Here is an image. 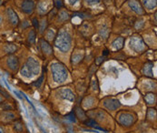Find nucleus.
I'll return each instance as SVG.
<instances>
[{
    "mask_svg": "<svg viewBox=\"0 0 157 133\" xmlns=\"http://www.w3.org/2000/svg\"><path fill=\"white\" fill-rule=\"evenodd\" d=\"M144 4L148 9H153L156 6V0H144Z\"/></svg>",
    "mask_w": 157,
    "mask_h": 133,
    "instance_id": "obj_16",
    "label": "nucleus"
},
{
    "mask_svg": "<svg viewBox=\"0 0 157 133\" xmlns=\"http://www.w3.org/2000/svg\"><path fill=\"white\" fill-rule=\"evenodd\" d=\"M35 39H36V34L34 31H31L30 34H29V38H28V41L30 43H34L35 42Z\"/></svg>",
    "mask_w": 157,
    "mask_h": 133,
    "instance_id": "obj_22",
    "label": "nucleus"
},
{
    "mask_svg": "<svg viewBox=\"0 0 157 133\" xmlns=\"http://www.w3.org/2000/svg\"><path fill=\"white\" fill-rule=\"evenodd\" d=\"M41 48L44 51V53H45L46 55H50L53 52L51 46L48 44L45 40H44V39H41Z\"/></svg>",
    "mask_w": 157,
    "mask_h": 133,
    "instance_id": "obj_12",
    "label": "nucleus"
},
{
    "mask_svg": "<svg viewBox=\"0 0 157 133\" xmlns=\"http://www.w3.org/2000/svg\"><path fill=\"white\" fill-rule=\"evenodd\" d=\"M7 66L13 71H17L19 66V60L16 56H10L7 59Z\"/></svg>",
    "mask_w": 157,
    "mask_h": 133,
    "instance_id": "obj_8",
    "label": "nucleus"
},
{
    "mask_svg": "<svg viewBox=\"0 0 157 133\" xmlns=\"http://www.w3.org/2000/svg\"><path fill=\"white\" fill-rule=\"evenodd\" d=\"M2 100H3V99H2V97L0 96V102H2Z\"/></svg>",
    "mask_w": 157,
    "mask_h": 133,
    "instance_id": "obj_32",
    "label": "nucleus"
},
{
    "mask_svg": "<svg viewBox=\"0 0 157 133\" xmlns=\"http://www.w3.org/2000/svg\"><path fill=\"white\" fill-rule=\"evenodd\" d=\"M153 64H151V63H148V64H146L145 66H144V73L145 74V75H147V76H153V72H152V67H153Z\"/></svg>",
    "mask_w": 157,
    "mask_h": 133,
    "instance_id": "obj_18",
    "label": "nucleus"
},
{
    "mask_svg": "<svg viewBox=\"0 0 157 133\" xmlns=\"http://www.w3.org/2000/svg\"><path fill=\"white\" fill-rule=\"evenodd\" d=\"M51 70L53 74V79L56 82H64L67 80L68 77V73L67 68L64 65L60 63H55L51 66Z\"/></svg>",
    "mask_w": 157,
    "mask_h": 133,
    "instance_id": "obj_3",
    "label": "nucleus"
},
{
    "mask_svg": "<svg viewBox=\"0 0 157 133\" xmlns=\"http://www.w3.org/2000/svg\"><path fill=\"white\" fill-rule=\"evenodd\" d=\"M43 80H44V76H42L38 80H36V82H35V83H34V85H35L36 87L39 88V87L41 86V84L43 83Z\"/></svg>",
    "mask_w": 157,
    "mask_h": 133,
    "instance_id": "obj_23",
    "label": "nucleus"
},
{
    "mask_svg": "<svg viewBox=\"0 0 157 133\" xmlns=\"http://www.w3.org/2000/svg\"><path fill=\"white\" fill-rule=\"evenodd\" d=\"M3 119L6 121H10V120H13L16 119V115L11 111H6L3 113Z\"/></svg>",
    "mask_w": 157,
    "mask_h": 133,
    "instance_id": "obj_13",
    "label": "nucleus"
},
{
    "mask_svg": "<svg viewBox=\"0 0 157 133\" xmlns=\"http://www.w3.org/2000/svg\"><path fill=\"white\" fill-rule=\"evenodd\" d=\"M6 14H7V18H8L9 22L11 23L13 26H17L19 23V19H18L17 15L11 8L6 9Z\"/></svg>",
    "mask_w": 157,
    "mask_h": 133,
    "instance_id": "obj_9",
    "label": "nucleus"
},
{
    "mask_svg": "<svg viewBox=\"0 0 157 133\" xmlns=\"http://www.w3.org/2000/svg\"><path fill=\"white\" fill-rule=\"evenodd\" d=\"M67 119H70L71 121L75 122V114L74 112H71L68 116H67Z\"/></svg>",
    "mask_w": 157,
    "mask_h": 133,
    "instance_id": "obj_24",
    "label": "nucleus"
},
{
    "mask_svg": "<svg viewBox=\"0 0 157 133\" xmlns=\"http://www.w3.org/2000/svg\"><path fill=\"white\" fill-rule=\"evenodd\" d=\"M33 24H34V26H35V27H36V28H37V27H38V21H37V19H36V18H34V19H33Z\"/></svg>",
    "mask_w": 157,
    "mask_h": 133,
    "instance_id": "obj_27",
    "label": "nucleus"
},
{
    "mask_svg": "<svg viewBox=\"0 0 157 133\" xmlns=\"http://www.w3.org/2000/svg\"><path fill=\"white\" fill-rule=\"evenodd\" d=\"M0 133H5V130L2 127H0Z\"/></svg>",
    "mask_w": 157,
    "mask_h": 133,
    "instance_id": "obj_29",
    "label": "nucleus"
},
{
    "mask_svg": "<svg viewBox=\"0 0 157 133\" xmlns=\"http://www.w3.org/2000/svg\"><path fill=\"white\" fill-rule=\"evenodd\" d=\"M39 71V64L38 62L34 59L33 58H29L26 61V63L21 68V75L25 78H32L33 76H36L38 74Z\"/></svg>",
    "mask_w": 157,
    "mask_h": 133,
    "instance_id": "obj_1",
    "label": "nucleus"
},
{
    "mask_svg": "<svg viewBox=\"0 0 157 133\" xmlns=\"http://www.w3.org/2000/svg\"><path fill=\"white\" fill-rule=\"evenodd\" d=\"M129 6L135 11L136 14H139V15H142L144 13V10L141 6V5L139 4V2L137 0H131L129 2Z\"/></svg>",
    "mask_w": 157,
    "mask_h": 133,
    "instance_id": "obj_11",
    "label": "nucleus"
},
{
    "mask_svg": "<svg viewBox=\"0 0 157 133\" xmlns=\"http://www.w3.org/2000/svg\"><path fill=\"white\" fill-rule=\"evenodd\" d=\"M35 7V4L32 0H24L21 5V8H22L23 12L26 13V14H30L33 12Z\"/></svg>",
    "mask_w": 157,
    "mask_h": 133,
    "instance_id": "obj_7",
    "label": "nucleus"
},
{
    "mask_svg": "<svg viewBox=\"0 0 157 133\" xmlns=\"http://www.w3.org/2000/svg\"><path fill=\"white\" fill-rule=\"evenodd\" d=\"M4 50L6 53H14L17 50V46L13 44H6L4 47Z\"/></svg>",
    "mask_w": 157,
    "mask_h": 133,
    "instance_id": "obj_17",
    "label": "nucleus"
},
{
    "mask_svg": "<svg viewBox=\"0 0 157 133\" xmlns=\"http://www.w3.org/2000/svg\"><path fill=\"white\" fill-rule=\"evenodd\" d=\"M155 117H156L155 110H153V109L148 110V111H147V118L149 119H155Z\"/></svg>",
    "mask_w": 157,
    "mask_h": 133,
    "instance_id": "obj_20",
    "label": "nucleus"
},
{
    "mask_svg": "<svg viewBox=\"0 0 157 133\" xmlns=\"http://www.w3.org/2000/svg\"><path fill=\"white\" fill-rule=\"evenodd\" d=\"M71 42H72V38H71V36L67 31H60L58 33L57 38H56L55 45L61 51L66 52L70 48Z\"/></svg>",
    "mask_w": 157,
    "mask_h": 133,
    "instance_id": "obj_2",
    "label": "nucleus"
},
{
    "mask_svg": "<svg viewBox=\"0 0 157 133\" xmlns=\"http://www.w3.org/2000/svg\"><path fill=\"white\" fill-rule=\"evenodd\" d=\"M15 130L17 131H18V132H21L23 131V125H22V123L21 122H17L16 124H15Z\"/></svg>",
    "mask_w": 157,
    "mask_h": 133,
    "instance_id": "obj_21",
    "label": "nucleus"
},
{
    "mask_svg": "<svg viewBox=\"0 0 157 133\" xmlns=\"http://www.w3.org/2000/svg\"><path fill=\"white\" fill-rule=\"evenodd\" d=\"M130 45H131V47L136 52L142 51L144 48V44L142 38H140V37H133L130 41Z\"/></svg>",
    "mask_w": 157,
    "mask_h": 133,
    "instance_id": "obj_6",
    "label": "nucleus"
},
{
    "mask_svg": "<svg viewBox=\"0 0 157 133\" xmlns=\"http://www.w3.org/2000/svg\"><path fill=\"white\" fill-rule=\"evenodd\" d=\"M123 45H124V38H119L117 39H115L113 43V47L115 48V49H120L123 47Z\"/></svg>",
    "mask_w": 157,
    "mask_h": 133,
    "instance_id": "obj_15",
    "label": "nucleus"
},
{
    "mask_svg": "<svg viewBox=\"0 0 157 133\" xmlns=\"http://www.w3.org/2000/svg\"><path fill=\"white\" fill-rule=\"evenodd\" d=\"M107 54H108V51H107V50H105V51H104V55L106 56Z\"/></svg>",
    "mask_w": 157,
    "mask_h": 133,
    "instance_id": "obj_30",
    "label": "nucleus"
},
{
    "mask_svg": "<svg viewBox=\"0 0 157 133\" xmlns=\"http://www.w3.org/2000/svg\"><path fill=\"white\" fill-rule=\"evenodd\" d=\"M75 113H76L77 118H79V119H80V120H82L83 122H84L85 120H86V119H87L86 113L84 112V111H83L82 109H80V108H76Z\"/></svg>",
    "mask_w": 157,
    "mask_h": 133,
    "instance_id": "obj_14",
    "label": "nucleus"
},
{
    "mask_svg": "<svg viewBox=\"0 0 157 133\" xmlns=\"http://www.w3.org/2000/svg\"><path fill=\"white\" fill-rule=\"evenodd\" d=\"M0 94H1V96H4L5 98H6V99H10V95L8 94V93H6L3 88H0Z\"/></svg>",
    "mask_w": 157,
    "mask_h": 133,
    "instance_id": "obj_25",
    "label": "nucleus"
},
{
    "mask_svg": "<svg viewBox=\"0 0 157 133\" xmlns=\"http://www.w3.org/2000/svg\"><path fill=\"white\" fill-rule=\"evenodd\" d=\"M105 107L108 109L109 111H116L121 107V103L119 102L118 99H113V98H108L105 100Z\"/></svg>",
    "mask_w": 157,
    "mask_h": 133,
    "instance_id": "obj_5",
    "label": "nucleus"
},
{
    "mask_svg": "<svg viewBox=\"0 0 157 133\" xmlns=\"http://www.w3.org/2000/svg\"><path fill=\"white\" fill-rule=\"evenodd\" d=\"M59 94H60V97L65 99H67V100H70V101H74L75 100V95H74V93L70 89H61L59 91Z\"/></svg>",
    "mask_w": 157,
    "mask_h": 133,
    "instance_id": "obj_10",
    "label": "nucleus"
},
{
    "mask_svg": "<svg viewBox=\"0 0 157 133\" xmlns=\"http://www.w3.org/2000/svg\"><path fill=\"white\" fill-rule=\"evenodd\" d=\"M118 121L120 124L128 127V126L133 125L136 121V117L135 114H133L131 112L124 111L118 115Z\"/></svg>",
    "mask_w": 157,
    "mask_h": 133,
    "instance_id": "obj_4",
    "label": "nucleus"
},
{
    "mask_svg": "<svg viewBox=\"0 0 157 133\" xmlns=\"http://www.w3.org/2000/svg\"><path fill=\"white\" fill-rule=\"evenodd\" d=\"M87 4L89 5H94V4H98L100 2V0H86Z\"/></svg>",
    "mask_w": 157,
    "mask_h": 133,
    "instance_id": "obj_26",
    "label": "nucleus"
},
{
    "mask_svg": "<svg viewBox=\"0 0 157 133\" xmlns=\"http://www.w3.org/2000/svg\"><path fill=\"white\" fill-rule=\"evenodd\" d=\"M145 100L147 102V104H154L155 102V96L154 94H147L145 96Z\"/></svg>",
    "mask_w": 157,
    "mask_h": 133,
    "instance_id": "obj_19",
    "label": "nucleus"
},
{
    "mask_svg": "<svg viewBox=\"0 0 157 133\" xmlns=\"http://www.w3.org/2000/svg\"><path fill=\"white\" fill-rule=\"evenodd\" d=\"M2 24V17L0 16V25Z\"/></svg>",
    "mask_w": 157,
    "mask_h": 133,
    "instance_id": "obj_31",
    "label": "nucleus"
},
{
    "mask_svg": "<svg viewBox=\"0 0 157 133\" xmlns=\"http://www.w3.org/2000/svg\"><path fill=\"white\" fill-rule=\"evenodd\" d=\"M68 1H69V4H70V5H75V4L76 2H78L79 0H68Z\"/></svg>",
    "mask_w": 157,
    "mask_h": 133,
    "instance_id": "obj_28",
    "label": "nucleus"
}]
</instances>
